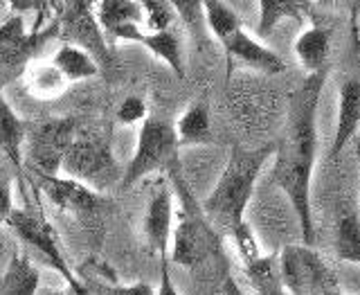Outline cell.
Returning a JSON list of instances; mask_svg holds the SVG:
<instances>
[{"instance_id":"obj_1","label":"cell","mask_w":360,"mask_h":295,"mask_svg":"<svg viewBox=\"0 0 360 295\" xmlns=\"http://www.w3.org/2000/svg\"><path fill=\"white\" fill-rule=\"evenodd\" d=\"M324 73L309 75L290 95L288 127L281 142L275 146V183L284 189L295 212L304 246H313V210H311V176L318 149V101L324 86Z\"/></svg>"},{"instance_id":"obj_2","label":"cell","mask_w":360,"mask_h":295,"mask_svg":"<svg viewBox=\"0 0 360 295\" xmlns=\"http://www.w3.org/2000/svg\"><path fill=\"white\" fill-rule=\"evenodd\" d=\"M275 153V144L262 146L255 151L234 149L228 165L219 178L217 187L202 203V210L210 219H214L232 234L245 223V210L250 206L255 183L266 161Z\"/></svg>"},{"instance_id":"obj_3","label":"cell","mask_w":360,"mask_h":295,"mask_svg":"<svg viewBox=\"0 0 360 295\" xmlns=\"http://www.w3.org/2000/svg\"><path fill=\"white\" fill-rule=\"evenodd\" d=\"M65 178L84 183L93 192L110 187L120 178V167L110 149V140L97 129H77L61 161Z\"/></svg>"},{"instance_id":"obj_4","label":"cell","mask_w":360,"mask_h":295,"mask_svg":"<svg viewBox=\"0 0 360 295\" xmlns=\"http://www.w3.org/2000/svg\"><path fill=\"white\" fill-rule=\"evenodd\" d=\"M277 266L286 295H324L338 291L333 270L311 246L281 248Z\"/></svg>"},{"instance_id":"obj_5","label":"cell","mask_w":360,"mask_h":295,"mask_svg":"<svg viewBox=\"0 0 360 295\" xmlns=\"http://www.w3.org/2000/svg\"><path fill=\"white\" fill-rule=\"evenodd\" d=\"M178 138L172 124H167L158 118H146L138 133V144H135L133 158L122 176V189H131L140 180L151 176L153 172H160L176 158Z\"/></svg>"},{"instance_id":"obj_6","label":"cell","mask_w":360,"mask_h":295,"mask_svg":"<svg viewBox=\"0 0 360 295\" xmlns=\"http://www.w3.org/2000/svg\"><path fill=\"white\" fill-rule=\"evenodd\" d=\"M77 133L75 120L56 118V120H43L34 127L25 129V156L30 167L39 174V178H52L59 176L61 161L70 146Z\"/></svg>"},{"instance_id":"obj_7","label":"cell","mask_w":360,"mask_h":295,"mask_svg":"<svg viewBox=\"0 0 360 295\" xmlns=\"http://www.w3.org/2000/svg\"><path fill=\"white\" fill-rule=\"evenodd\" d=\"M93 3H63L56 5V37L65 45L84 50L95 59L97 65H108L110 54L106 37L99 30V23L93 14Z\"/></svg>"},{"instance_id":"obj_8","label":"cell","mask_w":360,"mask_h":295,"mask_svg":"<svg viewBox=\"0 0 360 295\" xmlns=\"http://www.w3.org/2000/svg\"><path fill=\"white\" fill-rule=\"evenodd\" d=\"M56 37V18L45 30L27 32L22 14H11L0 25V73L20 70L50 39Z\"/></svg>"},{"instance_id":"obj_9","label":"cell","mask_w":360,"mask_h":295,"mask_svg":"<svg viewBox=\"0 0 360 295\" xmlns=\"http://www.w3.org/2000/svg\"><path fill=\"white\" fill-rule=\"evenodd\" d=\"M5 225H9V230L14 232L22 244H27L30 248L39 251L48 259V264L65 280V284H72L77 280L72 268L65 264V259L61 255V248L56 244L52 225L43 217H37V214L25 212V210H11Z\"/></svg>"},{"instance_id":"obj_10","label":"cell","mask_w":360,"mask_h":295,"mask_svg":"<svg viewBox=\"0 0 360 295\" xmlns=\"http://www.w3.org/2000/svg\"><path fill=\"white\" fill-rule=\"evenodd\" d=\"M174 234V246H172V262L180 266H198L205 262L207 255L212 253V234L207 225L198 221L189 210H183L178 217Z\"/></svg>"},{"instance_id":"obj_11","label":"cell","mask_w":360,"mask_h":295,"mask_svg":"<svg viewBox=\"0 0 360 295\" xmlns=\"http://www.w3.org/2000/svg\"><path fill=\"white\" fill-rule=\"evenodd\" d=\"M112 41H131L140 43L146 50H151L158 59H162L178 77H185V61H183V41L180 34L172 27L165 32H142L140 27L129 25L112 34Z\"/></svg>"},{"instance_id":"obj_12","label":"cell","mask_w":360,"mask_h":295,"mask_svg":"<svg viewBox=\"0 0 360 295\" xmlns=\"http://www.w3.org/2000/svg\"><path fill=\"white\" fill-rule=\"evenodd\" d=\"M172 230H174L172 189H169V185L162 180V183H158V187L153 189L149 210H146V219H144V234L153 251L162 257V262H167Z\"/></svg>"},{"instance_id":"obj_13","label":"cell","mask_w":360,"mask_h":295,"mask_svg":"<svg viewBox=\"0 0 360 295\" xmlns=\"http://www.w3.org/2000/svg\"><path fill=\"white\" fill-rule=\"evenodd\" d=\"M39 185L43 194L48 196L56 208L75 214H90L99 208V194L86 187L84 183L65 176H52V178H39Z\"/></svg>"},{"instance_id":"obj_14","label":"cell","mask_w":360,"mask_h":295,"mask_svg":"<svg viewBox=\"0 0 360 295\" xmlns=\"http://www.w3.org/2000/svg\"><path fill=\"white\" fill-rule=\"evenodd\" d=\"M225 52H228V59H239L241 63L255 68L259 73L266 75H279L284 70V61L279 56L268 50L266 45H262L257 39H252L250 34H245L243 30L234 32L232 37L223 43Z\"/></svg>"},{"instance_id":"obj_15","label":"cell","mask_w":360,"mask_h":295,"mask_svg":"<svg viewBox=\"0 0 360 295\" xmlns=\"http://www.w3.org/2000/svg\"><path fill=\"white\" fill-rule=\"evenodd\" d=\"M338 124H335V135L331 144V158H338L342 153V149L354 140V135L358 131L360 122V84L356 79L349 82L340 88V97H338Z\"/></svg>"},{"instance_id":"obj_16","label":"cell","mask_w":360,"mask_h":295,"mask_svg":"<svg viewBox=\"0 0 360 295\" xmlns=\"http://www.w3.org/2000/svg\"><path fill=\"white\" fill-rule=\"evenodd\" d=\"M95 7L99 30H104L101 34H106L108 39H112V34L122 27H140V23L144 20L142 3H135V0H104V3H97Z\"/></svg>"},{"instance_id":"obj_17","label":"cell","mask_w":360,"mask_h":295,"mask_svg":"<svg viewBox=\"0 0 360 295\" xmlns=\"http://www.w3.org/2000/svg\"><path fill=\"white\" fill-rule=\"evenodd\" d=\"M331 32L326 27L313 25L307 32H302L295 41V54L300 63L307 68L311 75L324 73L326 59H329Z\"/></svg>"},{"instance_id":"obj_18","label":"cell","mask_w":360,"mask_h":295,"mask_svg":"<svg viewBox=\"0 0 360 295\" xmlns=\"http://www.w3.org/2000/svg\"><path fill=\"white\" fill-rule=\"evenodd\" d=\"M25 122H22L9 101L3 95V82H0V149L7 153L14 167H22V142H25Z\"/></svg>"},{"instance_id":"obj_19","label":"cell","mask_w":360,"mask_h":295,"mask_svg":"<svg viewBox=\"0 0 360 295\" xmlns=\"http://www.w3.org/2000/svg\"><path fill=\"white\" fill-rule=\"evenodd\" d=\"M41 275L25 255H14L0 280V295H37Z\"/></svg>"},{"instance_id":"obj_20","label":"cell","mask_w":360,"mask_h":295,"mask_svg":"<svg viewBox=\"0 0 360 295\" xmlns=\"http://www.w3.org/2000/svg\"><path fill=\"white\" fill-rule=\"evenodd\" d=\"M52 65L65 82H84V79H90L99 73V65L95 63L93 56L65 43L52 56Z\"/></svg>"},{"instance_id":"obj_21","label":"cell","mask_w":360,"mask_h":295,"mask_svg":"<svg viewBox=\"0 0 360 295\" xmlns=\"http://www.w3.org/2000/svg\"><path fill=\"white\" fill-rule=\"evenodd\" d=\"M178 144H207L212 140V124H210V113L205 104H191L183 115H180L178 124L174 127Z\"/></svg>"},{"instance_id":"obj_22","label":"cell","mask_w":360,"mask_h":295,"mask_svg":"<svg viewBox=\"0 0 360 295\" xmlns=\"http://www.w3.org/2000/svg\"><path fill=\"white\" fill-rule=\"evenodd\" d=\"M245 275L257 295H286L281 289L277 255H262L245 264Z\"/></svg>"},{"instance_id":"obj_23","label":"cell","mask_w":360,"mask_h":295,"mask_svg":"<svg viewBox=\"0 0 360 295\" xmlns=\"http://www.w3.org/2000/svg\"><path fill=\"white\" fill-rule=\"evenodd\" d=\"M202 18H205L210 32L221 41V45L228 41L234 32L241 30L236 11L230 5L219 3V0H207V3H202Z\"/></svg>"},{"instance_id":"obj_24","label":"cell","mask_w":360,"mask_h":295,"mask_svg":"<svg viewBox=\"0 0 360 295\" xmlns=\"http://www.w3.org/2000/svg\"><path fill=\"white\" fill-rule=\"evenodd\" d=\"M307 5L304 3H281V0H262L259 3V37H268L281 18H302Z\"/></svg>"},{"instance_id":"obj_25","label":"cell","mask_w":360,"mask_h":295,"mask_svg":"<svg viewBox=\"0 0 360 295\" xmlns=\"http://www.w3.org/2000/svg\"><path fill=\"white\" fill-rule=\"evenodd\" d=\"M335 251L345 262H360V225L356 212H349L335 223Z\"/></svg>"},{"instance_id":"obj_26","label":"cell","mask_w":360,"mask_h":295,"mask_svg":"<svg viewBox=\"0 0 360 295\" xmlns=\"http://www.w3.org/2000/svg\"><path fill=\"white\" fill-rule=\"evenodd\" d=\"M142 14L146 23V32H165L172 30V23L176 18L174 3H162V0H144Z\"/></svg>"},{"instance_id":"obj_27","label":"cell","mask_w":360,"mask_h":295,"mask_svg":"<svg viewBox=\"0 0 360 295\" xmlns=\"http://www.w3.org/2000/svg\"><path fill=\"white\" fill-rule=\"evenodd\" d=\"M65 86V79L56 73V68L50 63L45 68H37V73H34V79H32V88L37 90L39 95H54L63 90Z\"/></svg>"},{"instance_id":"obj_28","label":"cell","mask_w":360,"mask_h":295,"mask_svg":"<svg viewBox=\"0 0 360 295\" xmlns=\"http://www.w3.org/2000/svg\"><path fill=\"white\" fill-rule=\"evenodd\" d=\"M234 241H236V248H239V255L243 257V264L252 262V259H257V257H262V251H259V246L252 237V230L248 223H243L241 228L234 232Z\"/></svg>"},{"instance_id":"obj_29","label":"cell","mask_w":360,"mask_h":295,"mask_svg":"<svg viewBox=\"0 0 360 295\" xmlns=\"http://www.w3.org/2000/svg\"><path fill=\"white\" fill-rule=\"evenodd\" d=\"M117 122L122 124H135V122H142L146 120V104L140 97H127L120 104L117 113H115Z\"/></svg>"},{"instance_id":"obj_30","label":"cell","mask_w":360,"mask_h":295,"mask_svg":"<svg viewBox=\"0 0 360 295\" xmlns=\"http://www.w3.org/2000/svg\"><path fill=\"white\" fill-rule=\"evenodd\" d=\"M14 210L11 206V187H9V180L0 174V225H5L7 217Z\"/></svg>"},{"instance_id":"obj_31","label":"cell","mask_w":360,"mask_h":295,"mask_svg":"<svg viewBox=\"0 0 360 295\" xmlns=\"http://www.w3.org/2000/svg\"><path fill=\"white\" fill-rule=\"evenodd\" d=\"M106 295H155V291L146 282H135L131 287H110L106 289Z\"/></svg>"},{"instance_id":"obj_32","label":"cell","mask_w":360,"mask_h":295,"mask_svg":"<svg viewBox=\"0 0 360 295\" xmlns=\"http://www.w3.org/2000/svg\"><path fill=\"white\" fill-rule=\"evenodd\" d=\"M155 295H180L172 282V275H169V268L167 262H162V282H160V289L155 291Z\"/></svg>"},{"instance_id":"obj_33","label":"cell","mask_w":360,"mask_h":295,"mask_svg":"<svg viewBox=\"0 0 360 295\" xmlns=\"http://www.w3.org/2000/svg\"><path fill=\"white\" fill-rule=\"evenodd\" d=\"M63 295H95L93 291H90V287H86L82 280H75L72 284H65V293Z\"/></svg>"},{"instance_id":"obj_34","label":"cell","mask_w":360,"mask_h":295,"mask_svg":"<svg viewBox=\"0 0 360 295\" xmlns=\"http://www.w3.org/2000/svg\"><path fill=\"white\" fill-rule=\"evenodd\" d=\"M223 291H225V295H245V293H243V289L234 282V277H228V280H225Z\"/></svg>"},{"instance_id":"obj_35","label":"cell","mask_w":360,"mask_h":295,"mask_svg":"<svg viewBox=\"0 0 360 295\" xmlns=\"http://www.w3.org/2000/svg\"><path fill=\"white\" fill-rule=\"evenodd\" d=\"M37 295H63V291H54V289H39L37 291Z\"/></svg>"},{"instance_id":"obj_36","label":"cell","mask_w":360,"mask_h":295,"mask_svg":"<svg viewBox=\"0 0 360 295\" xmlns=\"http://www.w3.org/2000/svg\"><path fill=\"white\" fill-rule=\"evenodd\" d=\"M324 295H345V293H340V291H331V293H324Z\"/></svg>"}]
</instances>
